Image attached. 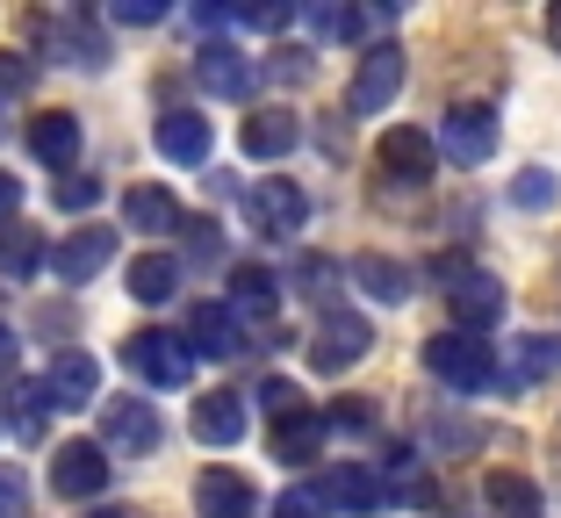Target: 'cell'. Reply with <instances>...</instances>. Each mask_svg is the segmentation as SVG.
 <instances>
[{
    "label": "cell",
    "instance_id": "cell-29",
    "mask_svg": "<svg viewBox=\"0 0 561 518\" xmlns=\"http://www.w3.org/2000/svg\"><path fill=\"white\" fill-rule=\"evenodd\" d=\"M44 411H50L44 382H15V396H8V418H15V439H36V433H44Z\"/></svg>",
    "mask_w": 561,
    "mask_h": 518
},
{
    "label": "cell",
    "instance_id": "cell-4",
    "mask_svg": "<svg viewBox=\"0 0 561 518\" xmlns=\"http://www.w3.org/2000/svg\"><path fill=\"white\" fill-rule=\"evenodd\" d=\"M367 346H375L367 318H353V310H331L302 353H310V368H317V375H346V368H360V360H367Z\"/></svg>",
    "mask_w": 561,
    "mask_h": 518
},
{
    "label": "cell",
    "instance_id": "cell-44",
    "mask_svg": "<svg viewBox=\"0 0 561 518\" xmlns=\"http://www.w3.org/2000/svg\"><path fill=\"white\" fill-rule=\"evenodd\" d=\"M8 504H15V483H8V475H0V511H8Z\"/></svg>",
    "mask_w": 561,
    "mask_h": 518
},
{
    "label": "cell",
    "instance_id": "cell-2",
    "mask_svg": "<svg viewBox=\"0 0 561 518\" xmlns=\"http://www.w3.org/2000/svg\"><path fill=\"white\" fill-rule=\"evenodd\" d=\"M123 368H130L137 382H151V389H181L187 375H195V353H187L173 332H130L123 338Z\"/></svg>",
    "mask_w": 561,
    "mask_h": 518
},
{
    "label": "cell",
    "instance_id": "cell-33",
    "mask_svg": "<svg viewBox=\"0 0 561 518\" xmlns=\"http://www.w3.org/2000/svg\"><path fill=\"white\" fill-rule=\"evenodd\" d=\"M50 202H58V209H72V217H80V209H94V202H101V181H94V173H66V181L50 187Z\"/></svg>",
    "mask_w": 561,
    "mask_h": 518
},
{
    "label": "cell",
    "instance_id": "cell-6",
    "mask_svg": "<svg viewBox=\"0 0 561 518\" xmlns=\"http://www.w3.org/2000/svg\"><path fill=\"white\" fill-rule=\"evenodd\" d=\"M50 490L72 497V504L101 497V490H108V453H101L94 439H66V447L50 453Z\"/></svg>",
    "mask_w": 561,
    "mask_h": 518
},
{
    "label": "cell",
    "instance_id": "cell-20",
    "mask_svg": "<svg viewBox=\"0 0 561 518\" xmlns=\"http://www.w3.org/2000/svg\"><path fill=\"white\" fill-rule=\"evenodd\" d=\"M317 490H324V504H339V511H375L381 504V475L360 469V461H339Z\"/></svg>",
    "mask_w": 561,
    "mask_h": 518
},
{
    "label": "cell",
    "instance_id": "cell-42",
    "mask_svg": "<svg viewBox=\"0 0 561 518\" xmlns=\"http://www.w3.org/2000/svg\"><path fill=\"white\" fill-rule=\"evenodd\" d=\"M0 375H15V332L0 324Z\"/></svg>",
    "mask_w": 561,
    "mask_h": 518
},
{
    "label": "cell",
    "instance_id": "cell-38",
    "mask_svg": "<svg viewBox=\"0 0 561 518\" xmlns=\"http://www.w3.org/2000/svg\"><path fill=\"white\" fill-rule=\"evenodd\" d=\"M288 15H296V8H274V0H260V8H231V22H245V30H280Z\"/></svg>",
    "mask_w": 561,
    "mask_h": 518
},
{
    "label": "cell",
    "instance_id": "cell-5",
    "mask_svg": "<svg viewBox=\"0 0 561 518\" xmlns=\"http://www.w3.org/2000/svg\"><path fill=\"white\" fill-rule=\"evenodd\" d=\"M397 87H403V50H397V44H375L360 66H353L346 116H381V108L397 101Z\"/></svg>",
    "mask_w": 561,
    "mask_h": 518
},
{
    "label": "cell",
    "instance_id": "cell-16",
    "mask_svg": "<svg viewBox=\"0 0 561 518\" xmlns=\"http://www.w3.org/2000/svg\"><path fill=\"white\" fill-rule=\"evenodd\" d=\"M238 145H245V159H288V151L302 145V123L288 116V108H260V116H245Z\"/></svg>",
    "mask_w": 561,
    "mask_h": 518
},
{
    "label": "cell",
    "instance_id": "cell-19",
    "mask_svg": "<svg viewBox=\"0 0 561 518\" xmlns=\"http://www.w3.org/2000/svg\"><path fill=\"white\" fill-rule=\"evenodd\" d=\"M30 151L44 159V166L66 173L72 159H80V116H66V108H50V116H30Z\"/></svg>",
    "mask_w": 561,
    "mask_h": 518
},
{
    "label": "cell",
    "instance_id": "cell-17",
    "mask_svg": "<svg viewBox=\"0 0 561 518\" xmlns=\"http://www.w3.org/2000/svg\"><path fill=\"white\" fill-rule=\"evenodd\" d=\"M195 439L202 447H238V439H245V396L209 389V396L195 403Z\"/></svg>",
    "mask_w": 561,
    "mask_h": 518
},
{
    "label": "cell",
    "instance_id": "cell-7",
    "mask_svg": "<svg viewBox=\"0 0 561 518\" xmlns=\"http://www.w3.org/2000/svg\"><path fill=\"white\" fill-rule=\"evenodd\" d=\"M101 453L116 447V453H151L159 447V411L151 403H137V396H116V403H101V439H94Z\"/></svg>",
    "mask_w": 561,
    "mask_h": 518
},
{
    "label": "cell",
    "instance_id": "cell-24",
    "mask_svg": "<svg viewBox=\"0 0 561 518\" xmlns=\"http://www.w3.org/2000/svg\"><path fill=\"white\" fill-rule=\"evenodd\" d=\"M123 223H130V231H181V202L165 195V187H130V195H123Z\"/></svg>",
    "mask_w": 561,
    "mask_h": 518
},
{
    "label": "cell",
    "instance_id": "cell-45",
    "mask_svg": "<svg viewBox=\"0 0 561 518\" xmlns=\"http://www.w3.org/2000/svg\"><path fill=\"white\" fill-rule=\"evenodd\" d=\"M94 518H123V511H94Z\"/></svg>",
    "mask_w": 561,
    "mask_h": 518
},
{
    "label": "cell",
    "instance_id": "cell-8",
    "mask_svg": "<svg viewBox=\"0 0 561 518\" xmlns=\"http://www.w3.org/2000/svg\"><path fill=\"white\" fill-rule=\"evenodd\" d=\"M439 145L461 159V166H482L496 151V116L482 108V101H461V108H446L439 116Z\"/></svg>",
    "mask_w": 561,
    "mask_h": 518
},
{
    "label": "cell",
    "instance_id": "cell-28",
    "mask_svg": "<svg viewBox=\"0 0 561 518\" xmlns=\"http://www.w3.org/2000/svg\"><path fill=\"white\" fill-rule=\"evenodd\" d=\"M317 447H324V418H317V411L274 425V453H280V461H317Z\"/></svg>",
    "mask_w": 561,
    "mask_h": 518
},
{
    "label": "cell",
    "instance_id": "cell-26",
    "mask_svg": "<svg viewBox=\"0 0 561 518\" xmlns=\"http://www.w3.org/2000/svg\"><path fill=\"white\" fill-rule=\"evenodd\" d=\"M224 310H231V318H274V274H266V267H238Z\"/></svg>",
    "mask_w": 561,
    "mask_h": 518
},
{
    "label": "cell",
    "instance_id": "cell-36",
    "mask_svg": "<svg viewBox=\"0 0 561 518\" xmlns=\"http://www.w3.org/2000/svg\"><path fill=\"white\" fill-rule=\"evenodd\" d=\"M331 274H339V267H331V260H317V252H310V260H296V288H302V296H324Z\"/></svg>",
    "mask_w": 561,
    "mask_h": 518
},
{
    "label": "cell",
    "instance_id": "cell-30",
    "mask_svg": "<svg viewBox=\"0 0 561 518\" xmlns=\"http://www.w3.org/2000/svg\"><path fill=\"white\" fill-rule=\"evenodd\" d=\"M260 411H266V418H274V425L302 418V389L288 382V375H266V382H260Z\"/></svg>",
    "mask_w": 561,
    "mask_h": 518
},
{
    "label": "cell",
    "instance_id": "cell-11",
    "mask_svg": "<svg viewBox=\"0 0 561 518\" xmlns=\"http://www.w3.org/2000/svg\"><path fill=\"white\" fill-rule=\"evenodd\" d=\"M375 166L389 173V181H425V173H432V130H417V123H397V130H381Z\"/></svg>",
    "mask_w": 561,
    "mask_h": 518
},
{
    "label": "cell",
    "instance_id": "cell-34",
    "mask_svg": "<svg viewBox=\"0 0 561 518\" xmlns=\"http://www.w3.org/2000/svg\"><path fill=\"white\" fill-rule=\"evenodd\" d=\"M302 22H310L317 36H353V15L339 8V0H310V8H302Z\"/></svg>",
    "mask_w": 561,
    "mask_h": 518
},
{
    "label": "cell",
    "instance_id": "cell-37",
    "mask_svg": "<svg viewBox=\"0 0 561 518\" xmlns=\"http://www.w3.org/2000/svg\"><path fill=\"white\" fill-rule=\"evenodd\" d=\"M108 15H116V22H130V30H151V22L165 15V0H116Z\"/></svg>",
    "mask_w": 561,
    "mask_h": 518
},
{
    "label": "cell",
    "instance_id": "cell-31",
    "mask_svg": "<svg viewBox=\"0 0 561 518\" xmlns=\"http://www.w3.org/2000/svg\"><path fill=\"white\" fill-rule=\"evenodd\" d=\"M274 518H331V504H324L317 483H296V490H280V497H274Z\"/></svg>",
    "mask_w": 561,
    "mask_h": 518
},
{
    "label": "cell",
    "instance_id": "cell-40",
    "mask_svg": "<svg viewBox=\"0 0 561 518\" xmlns=\"http://www.w3.org/2000/svg\"><path fill=\"white\" fill-rule=\"evenodd\" d=\"M274 80H310V50H274Z\"/></svg>",
    "mask_w": 561,
    "mask_h": 518
},
{
    "label": "cell",
    "instance_id": "cell-18",
    "mask_svg": "<svg viewBox=\"0 0 561 518\" xmlns=\"http://www.w3.org/2000/svg\"><path fill=\"white\" fill-rule=\"evenodd\" d=\"M195 511H202V518H252V483H245L238 469H202Z\"/></svg>",
    "mask_w": 561,
    "mask_h": 518
},
{
    "label": "cell",
    "instance_id": "cell-23",
    "mask_svg": "<svg viewBox=\"0 0 561 518\" xmlns=\"http://www.w3.org/2000/svg\"><path fill=\"white\" fill-rule=\"evenodd\" d=\"M353 281H360L375 302H411V267L389 260V252H360V260H353Z\"/></svg>",
    "mask_w": 561,
    "mask_h": 518
},
{
    "label": "cell",
    "instance_id": "cell-13",
    "mask_svg": "<svg viewBox=\"0 0 561 518\" xmlns=\"http://www.w3.org/2000/svg\"><path fill=\"white\" fill-rule=\"evenodd\" d=\"M116 260V231H72L66 245L50 252V267H58V281L66 288H80V281H94L101 267Z\"/></svg>",
    "mask_w": 561,
    "mask_h": 518
},
{
    "label": "cell",
    "instance_id": "cell-14",
    "mask_svg": "<svg viewBox=\"0 0 561 518\" xmlns=\"http://www.w3.org/2000/svg\"><path fill=\"white\" fill-rule=\"evenodd\" d=\"M209 116H195V108H165L159 116V151L173 159V166H202L209 159Z\"/></svg>",
    "mask_w": 561,
    "mask_h": 518
},
{
    "label": "cell",
    "instance_id": "cell-21",
    "mask_svg": "<svg viewBox=\"0 0 561 518\" xmlns=\"http://www.w3.org/2000/svg\"><path fill=\"white\" fill-rule=\"evenodd\" d=\"M482 504H490V518H540V490H533L518 469L482 475Z\"/></svg>",
    "mask_w": 561,
    "mask_h": 518
},
{
    "label": "cell",
    "instance_id": "cell-22",
    "mask_svg": "<svg viewBox=\"0 0 561 518\" xmlns=\"http://www.w3.org/2000/svg\"><path fill=\"white\" fill-rule=\"evenodd\" d=\"M123 281H130L137 302H173V288H181V260H173V252H137Z\"/></svg>",
    "mask_w": 561,
    "mask_h": 518
},
{
    "label": "cell",
    "instance_id": "cell-9",
    "mask_svg": "<svg viewBox=\"0 0 561 518\" xmlns=\"http://www.w3.org/2000/svg\"><path fill=\"white\" fill-rule=\"evenodd\" d=\"M44 396L50 411H87V403L101 396V368H94V353H58L44 375Z\"/></svg>",
    "mask_w": 561,
    "mask_h": 518
},
{
    "label": "cell",
    "instance_id": "cell-25",
    "mask_svg": "<svg viewBox=\"0 0 561 518\" xmlns=\"http://www.w3.org/2000/svg\"><path fill=\"white\" fill-rule=\"evenodd\" d=\"M561 368V338H512V360H504V382L512 389H533L540 375Z\"/></svg>",
    "mask_w": 561,
    "mask_h": 518
},
{
    "label": "cell",
    "instance_id": "cell-15",
    "mask_svg": "<svg viewBox=\"0 0 561 518\" xmlns=\"http://www.w3.org/2000/svg\"><path fill=\"white\" fill-rule=\"evenodd\" d=\"M195 80H202V94H216V101H245L252 94V66L238 58L231 44H202Z\"/></svg>",
    "mask_w": 561,
    "mask_h": 518
},
{
    "label": "cell",
    "instance_id": "cell-43",
    "mask_svg": "<svg viewBox=\"0 0 561 518\" xmlns=\"http://www.w3.org/2000/svg\"><path fill=\"white\" fill-rule=\"evenodd\" d=\"M547 44L561 50V0H554V8H547Z\"/></svg>",
    "mask_w": 561,
    "mask_h": 518
},
{
    "label": "cell",
    "instance_id": "cell-39",
    "mask_svg": "<svg viewBox=\"0 0 561 518\" xmlns=\"http://www.w3.org/2000/svg\"><path fill=\"white\" fill-rule=\"evenodd\" d=\"M331 425H339V433H367V425H375V411H367V396H346L339 411H331Z\"/></svg>",
    "mask_w": 561,
    "mask_h": 518
},
{
    "label": "cell",
    "instance_id": "cell-12",
    "mask_svg": "<svg viewBox=\"0 0 561 518\" xmlns=\"http://www.w3.org/2000/svg\"><path fill=\"white\" fill-rule=\"evenodd\" d=\"M187 353H209V360H231V353H245V332H238V318L224 310V302H195L187 310Z\"/></svg>",
    "mask_w": 561,
    "mask_h": 518
},
{
    "label": "cell",
    "instance_id": "cell-32",
    "mask_svg": "<svg viewBox=\"0 0 561 518\" xmlns=\"http://www.w3.org/2000/svg\"><path fill=\"white\" fill-rule=\"evenodd\" d=\"M512 202H518V209H554V173H547V166H526L512 181Z\"/></svg>",
    "mask_w": 561,
    "mask_h": 518
},
{
    "label": "cell",
    "instance_id": "cell-10",
    "mask_svg": "<svg viewBox=\"0 0 561 518\" xmlns=\"http://www.w3.org/2000/svg\"><path fill=\"white\" fill-rule=\"evenodd\" d=\"M446 302H454V332H468V338H482L496 318H504V288H496V274H468V281H454Z\"/></svg>",
    "mask_w": 561,
    "mask_h": 518
},
{
    "label": "cell",
    "instance_id": "cell-3",
    "mask_svg": "<svg viewBox=\"0 0 561 518\" xmlns=\"http://www.w3.org/2000/svg\"><path fill=\"white\" fill-rule=\"evenodd\" d=\"M245 217L260 223V238H296L302 223H310V195H302L288 173H266V181L245 195Z\"/></svg>",
    "mask_w": 561,
    "mask_h": 518
},
{
    "label": "cell",
    "instance_id": "cell-41",
    "mask_svg": "<svg viewBox=\"0 0 561 518\" xmlns=\"http://www.w3.org/2000/svg\"><path fill=\"white\" fill-rule=\"evenodd\" d=\"M15 209H22V181H15V173H0V217H15Z\"/></svg>",
    "mask_w": 561,
    "mask_h": 518
},
{
    "label": "cell",
    "instance_id": "cell-27",
    "mask_svg": "<svg viewBox=\"0 0 561 518\" xmlns=\"http://www.w3.org/2000/svg\"><path fill=\"white\" fill-rule=\"evenodd\" d=\"M36 267H44V238L8 223V231H0V274H8V281H30Z\"/></svg>",
    "mask_w": 561,
    "mask_h": 518
},
{
    "label": "cell",
    "instance_id": "cell-1",
    "mask_svg": "<svg viewBox=\"0 0 561 518\" xmlns=\"http://www.w3.org/2000/svg\"><path fill=\"white\" fill-rule=\"evenodd\" d=\"M425 368L439 375L446 389H490V375H496V360H490V338H468V332H432L425 338Z\"/></svg>",
    "mask_w": 561,
    "mask_h": 518
},
{
    "label": "cell",
    "instance_id": "cell-35",
    "mask_svg": "<svg viewBox=\"0 0 561 518\" xmlns=\"http://www.w3.org/2000/svg\"><path fill=\"white\" fill-rule=\"evenodd\" d=\"M30 80H36L30 58L22 50H0V94H30Z\"/></svg>",
    "mask_w": 561,
    "mask_h": 518
}]
</instances>
